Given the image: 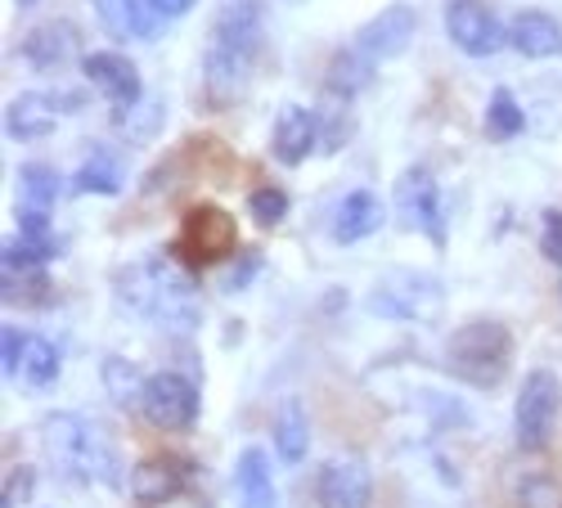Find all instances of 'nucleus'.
<instances>
[{
  "mask_svg": "<svg viewBox=\"0 0 562 508\" xmlns=\"http://www.w3.org/2000/svg\"><path fill=\"white\" fill-rule=\"evenodd\" d=\"M77 45H81L77 27H72L68 19H50V23H41V27H32V32L23 36L19 55H23L32 68L50 72V68H64V64L77 55Z\"/></svg>",
  "mask_w": 562,
  "mask_h": 508,
  "instance_id": "obj_16",
  "label": "nucleus"
},
{
  "mask_svg": "<svg viewBox=\"0 0 562 508\" xmlns=\"http://www.w3.org/2000/svg\"><path fill=\"white\" fill-rule=\"evenodd\" d=\"M19 5H36V0H19Z\"/></svg>",
  "mask_w": 562,
  "mask_h": 508,
  "instance_id": "obj_37",
  "label": "nucleus"
},
{
  "mask_svg": "<svg viewBox=\"0 0 562 508\" xmlns=\"http://www.w3.org/2000/svg\"><path fill=\"white\" fill-rule=\"evenodd\" d=\"M248 212H252V221L261 229H274L279 221L289 216V194L274 190V184H261V190H252V199H248Z\"/></svg>",
  "mask_w": 562,
  "mask_h": 508,
  "instance_id": "obj_31",
  "label": "nucleus"
},
{
  "mask_svg": "<svg viewBox=\"0 0 562 508\" xmlns=\"http://www.w3.org/2000/svg\"><path fill=\"white\" fill-rule=\"evenodd\" d=\"M274 454L284 459V469H297L302 459L311 454V419H306V409L302 400H284L274 414Z\"/></svg>",
  "mask_w": 562,
  "mask_h": 508,
  "instance_id": "obj_22",
  "label": "nucleus"
},
{
  "mask_svg": "<svg viewBox=\"0 0 562 508\" xmlns=\"http://www.w3.org/2000/svg\"><path fill=\"white\" fill-rule=\"evenodd\" d=\"M396 212H401V221L414 229V235L432 239L437 248L446 244V207H441L437 176L428 167H409L396 180Z\"/></svg>",
  "mask_w": 562,
  "mask_h": 508,
  "instance_id": "obj_9",
  "label": "nucleus"
},
{
  "mask_svg": "<svg viewBox=\"0 0 562 508\" xmlns=\"http://www.w3.org/2000/svg\"><path fill=\"white\" fill-rule=\"evenodd\" d=\"M239 248V225L221 207H194L180 225V252L190 261H225Z\"/></svg>",
  "mask_w": 562,
  "mask_h": 508,
  "instance_id": "obj_12",
  "label": "nucleus"
},
{
  "mask_svg": "<svg viewBox=\"0 0 562 508\" xmlns=\"http://www.w3.org/2000/svg\"><path fill=\"white\" fill-rule=\"evenodd\" d=\"M446 36L468 59H491L508 45V27L482 5V0H450L446 5Z\"/></svg>",
  "mask_w": 562,
  "mask_h": 508,
  "instance_id": "obj_10",
  "label": "nucleus"
},
{
  "mask_svg": "<svg viewBox=\"0 0 562 508\" xmlns=\"http://www.w3.org/2000/svg\"><path fill=\"white\" fill-rule=\"evenodd\" d=\"M81 109H86L81 90H27V95L10 100L5 131L14 140H45V135H55L59 117H72Z\"/></svg>",
  "mask_w": 562,
  "mask_h": 508,
  "instance_id": "obj_8",
  "label": "nucleus"
},
{
  "mask_svg": "<svg viewBox=\"0 0 562 508\" xmlns=\"http://www.w3.org/2000/svg\"><path fill=\"white\" fill-rule=\"evenodd\" d=\"M64 252V239L55 235H32V229H19V235L5 239V252H0V261H5V270H41L45 261H55Z\"/></svg>",
  "mask_w": 562,
  "mask_h": 508,
  "instance_id": "obj_25",
  "label": "nucleus"
},
{
  "mask_svg": "<svg viewBox=\"0 0 562 508\" xmlns=\"http://www.w3.org/2000/svg\"><path fill=\"white\" fill-rule=\"evenodd\" d=\"M508 45L522 59H553L562 55V23L544 10H522L508 23Z\"/></svg>",
  "mask_w": 562,
  "mask_h": 508,
  "instance_id": "obj_19",
  "label": "nucleus"
},
{
  "mask_svg": "<svg viewBox=\"0 0 562 508\" xmlns=\"http://www.w3.org/2000/svg\"><path fill=\"white\" fill-rule=\"evenodd\" d=\"M100 27L117 41H154L158 36V14L149 10V0H90Z\"/></svg>",
  "mask_w": 562,
  "mask_h": 508,
  "instance_id": "obj_21",
  "label": "nucleus"
},
{
  "mask_svg": "<svg viewBox=\"0 0 562 508\" xmlns=\"http://www.w3.org/2000/svg\"><path fill=\"white\" fill-rule=\"evenodd\" d=\"M113 297L122 311L139 319H158L167 329H199L203 325V293L199 280L167 252H149L113 270Z\"/></svg>",
  "mask_w": 562,
  "mask_h": 508,
  "instance_id": "obj_1",
  "label": "nucleus"
},
{
  "mask_svg": "<svg viewBox=\"0 0 562 508\" xmlns=\"http://www.w3.org/2000/svg\"><path fill=\"white\" fill-rule=\"evenodd\" d=\"M364 306L373 315H383V319H396V325H428V319H437L441 306H446V289H441L437 274L392 270L369 289Z\"/></svg>",
  "mask_w": 562,
  "mask_h": 508,
  "instance_id": "obj_5",
  "label": "nucleus"
},
{
  "mask_svg": "<svg viewBox=\"0 0 562 508\" xmlns=\"http://www.w3.org/2000/svg\"><path fill=\"white\" fill-rule=\"evenodd\" d=\"M23 338L19 329H5V342H0V369H5V379L19 374V364H23Z\"/></svg>",
  "mask_w": 562,
  "mask_h": 508,
  "instance_id": "obj_35",
  "label": "nucleus"
},
{
  "mask_svg": "<svg viewBox=\"0 0 562 508\" xmlns=\"http://www.w3.org/2000/svg\"><path fill=\"white\" fill-rule=\"evenodd\" d=\"M257 274H261V252L257 248H248V252H239V257H234V266L221 274V293H244L252 280H257Z\"/></svg>",
  "mask_w": 562,
  "mask_h": 508,
  "instance_id": "obj_33",
  "label": "nucleus"
},
{
  "mask_svg": "<svg viewBox=\"0 0 562 508\" xmlns=\"http://www.w3.org/2000/svg\"><path fill=\"white\" fill-rule=\"evenodd\" d=\"M522 131H527V113L518 109V100H513V90L499 86L486 104V135L491 140H518Z\"/></svg>",
  "mask_w": 562,
  "mask_h": 508,
  "instance_id": "obj_28",
  "label": "nucleus"
},
{
  "mask_svg": "<svg viewBox=\"0 0 562 508\" xmlns=\"http://www.w3.org/2000/svg\"><path fill=\"white\" fill-rule=\"evenodd\" d=\"M418 36V10L405 5V0H396V5L379 10L369 23L356 27V50L373 64H387V59H401L409 50V41Z\"/></svg>",
  "mask_w": 562,
  "mask_h": 508,
  "instance_id": "obj_11",
  "label": "nucleus"
},
{
  "mask_svg": "<svg viewBox=\"0 0 562 508\" xmlns=\"http://www.w3.org/2000/svg\"><path fill=\"white\" fill-rule=\"evenodd\" d=\"M32 495H36V469L14 464L5 473V486H0V508H23V504H32Z\"/></svg>",
  "mask_w": 562,
  "mask_h": 508,
  "instance_id": "obj_32",
  "label": "nucleus"
},
{
  "mask_svg": "<svg viewBox=\"0 0 562 508\" xmlns=\"http://www.w3.org/2000/svg\"><path fill=\"white\" fill-rule=\"evenodd\" d=\"M199 409H203V396H199V383L176 374V369H162V374H149L145 383V400H139V414L162 428V432H190L199 424Z\"/></svg>",
  "mask_w": 562,
  "mask_h": 508,
  "instance_id": "obj_7",
  "label": "nucleus"
},
{
  "mask_svg": "<svg viewBox=\"0 0 562 508\" xmlns=\"http://www.w3.org/2000/svg\"><path fill=\"white\" fill-rule=\"evenodd\" d=\"M315 149H319V113H315V109H302V104H289L284 113L274 117V131H270V154H274V162L302 167Z\"/></svg>",
  "mask_w": 562,
  "mask_h": 508,
  "instance_id": "obj_15",
  "label": "nucleus"
},
{
  "mask_svg": "<svg viewBox=\"0 0 562 508\" xmlns=\"http://www.w3.org/2000/svg\"><path fill=\"white\" fill-rule=\"evenodd\" d=\"M41 450L64 482L104 486V490L122 486V469H126L122 450L109 437V428L90 424L86 414H68V409L45 414L41 419Z\"/></svg>",
  "mask_w": 562,
  "mask_h": 508,
  "instance_id": "obj_2",
  "label": "nucleus"
},
{
  "mask_svg": "<svg viewBox=\"0 0 562 508\" xmlns=\"http://www.w3.org/2000/svg\"><path fill=\"white\" fill-rule=\"evenodd\" d=\"M518 508H562V482L549 473H527L518 482Z\"/></svg>",
  "mask_w": 562,
  "mask_h": 508,
  "instance_id": "obj_30",
  "label": "nucleus"
},
{
  "mask_svg": "<svg viewBox=\"0 0 562 508\" xmlns=\"http://www.w3.org/2000/svg\"><path fill=\"white\" fill-rule=\"evenodd\" d=\"M562 414V383L553 369H531L518 387V400H513V437H518L522 450H544L553 441Z\"/></svg>",
  "mask_w": 562,
  "mask_h": 508,
  "instance_id": "obj_6",
  "label": "nucleus"
},
{
  "mask_svg": "<svg viewBox=\"0 0 562 508\" xmlns=\"http://www.w3.org/2000/svg\"><path fill=\"white\" fill-rule=\"evenodd\" d=\"M81 72H86V81L95 86V90H104V100H113L117 113H131V109H139V100H145V81H139V68L126 55H117V50L86 55L81 59Z\"/></svg>",
  "mask_w": 562,
  "mask_h": 508,
  "instance_id": "obj_13",
  "label": "nucleus"
},
{
  "mask_svg": "<svg viewBox=\"0 0 562 508\" xmlns=\"http://www.w3.org/2000/svg\"><path fill=\"white\" fill-rule=\"evenodd\" d=\"M540 252H544L553 266H562V212H558V207H549V212L540 216Z\"/></svg>",
  "mask_w": 562,
  "mask_h": 508,
  "instance_id": "obj_34",
  "label": "nucleus"
},
{
  "mask_svg": "<svg viewBox=\"0 0 562 508\" xmlns=\"http://www.w3.org/2000/svg\"><path fill=\"white\" fill-rule=\"evenodd\" d=\"M149 10H154L158 19H184V14L199 10V0H149Z\"/></svg>",
  "mask_w": 562,
  "mask_h": 508,
  "instance_id": "obj_36",
  "label": "nucleus"
},
{
  "mask_svg": "<svg viewBox=\"0 0 562 508\" xmlns=\"http://www.w3.org/2000/svg\"><path fill=\"white\" fill-rule=\"evenodd\" d=\"M234 499H239V508H274L279 504L274 469H270L266 450H257V445L239 450V459H234Z\"/></svg>",
  "mask_w": 562,
  "mask_h": 508,
  "instance_id": "obj_20",
  "label": "nucleus"
},
{
  "mask_svg": "<svg viewBox=\"0 0 562 508\" xmlns=\"http://www.w3.org/2000/svg\"><path fill=\"white\" fill-rule=\"evenodd\" d=\"M446 369L463 383V387H477V392H495L508 369H513V334L504 319H468L463 329H454L446 338Z\"/></svg>",
  "mask_w": 562,
  "mask_h": 508,
  "instance_id": "obj_4",
  "label": "nucleus"
},
{
  "mask_svg": "<svg viewBox=\"0 0 562 508\" xmlns=\"http://www.w3.org/2000/svg\"><path fill=\"white\" fill-rule=\"evenodd\" d=\"M373 59H364L356 45H347V50H338L334 59H329V72H324V90H329V95L338 100V104H351L360 90L373 81Z\"/></svg>",
  "mask_w": 562,
  "mask_h": 508,
  "instance_id": "obj_23",
  "label": "nucleus"
},
{
  "mask_svg": "<svg viewBox=\"0 0 562 508\" xmlns=\"http://www.w3.org/2000/svg\"><path fill=\"white\" fill-rule=\"evenodd\" d=\"M315 499L319 508H369L373 504V473L364 459H334L324 464L319 482H315Z\"/></svg>",
  "mask_w": 562,
  "mask_h": 508,
  "instance_id": "obj_14",
  "label": "nucleus"
},
{
  "mask_svg": "<svg viewBox=\"0 0 562 508\" xmlns=\"http://www.w3.org/2000/svg\"><path fill=\"white\" fill-rule=\"evenodd\" d=\"M180 486H184V473H180L176 459L154 454V459H139V464L131 469V499H135L139 508H162V504H171V499L180 495Z\"/></svg>",
  "mask_w": 562,
  "mask_h": 508,
  "instance_id": "obj_18",
  "label": "nucleus"
},
{
  "mask_svg": "<svg viewBox=\"0 0 562 508\" xmlns=\"http://www.w3.org/2000/svg\"><path fill=\"white\" fill-rule=\"evenodd\" d=\"M122 180H126V171H122V162L113 154L90 149V158L72 171V190L77 194H104V199H113V194H122Z\"/></svg>",
  "mask_w": 562,
  "mask_h": 508,
  "instance_id": "obj_26",
  "label": "nucleus"
},
{
  "mask_svg": "<svg viewBox=\"0 0 562 508\" xmlns=\"http://www.w3.org/2000/svg\"><path fill=\"white\" fill-rule=\"evenodd\" d=\"M23 194L36 203V207H50L59 194H64V176L55 167H45V162H27L23 171Z\"/></svg>",
  "mask_w": 562,
  "mask_h": 508,
  "instance_id": "obj_29",
  "label": "nucleus"
},
{
  "mask_svg": "<svg viewBox=\"0 0 562 508\" xmlns=\"http://www.w3.org/2000/svg\"><path fill=\"white\" fill-rule=\"evenodd\" d=\"M261 36H266V19L257 0H221V10L212 19V45L203 59L216 100H234L248 86Z\"/></svg>",
  "mask_w": 562,
  "mask_h": 508,
  "instance_id": "obj_3",
  "label": "nucleus"
},
{
  "mask_svg": "<svg viewBox=\"0 0 562 508\" xmlns=\"http://www.w3.org/2000/svg\"><path fill=\"white\" fill-rule=\"evenodd\" d=\"M100 383H104V396L117 405V409H139L145 400V374L126 360V355H104L100 360Z\"/></svg>",
  "mask_w": 562,
  "mask_h": 508,
  "instance_id": "obj_24",
  "label": "nucleus"
},
{
  "mask_svg": "<svg viewBox=\"0 0 562 508\" xmlns=\"http://www.w3.org/2000/svg\"><path fill=\"white\" fill-rule=\"evenodd\" d=\"M383 221H387V207H383L379 194L351 190V194L334 207V244L351 248V244H360V239H369V235H379Z\"/></svg>",
  "mask_w": 562,
  "mask_h": 508,
  "instance_id": "obj_17",
  "label": "nucleus"
},
{
  "mask_svg": "<svg viewBox=\"0 0 562 508\" xmlns=\"http://www.w3.org/2000/svg\"><path fill=\"white\" fill-rule=\"evenodd\" d=\"M19 374L27 379V387H50L64 374L59 347L50 338H41V334H27L23 338V364H19Z\"/></svg>",
  "mask_w": 562,
  "mask_h": 508,
  "instance_id": "obj_27",
  "label": "nucleus"
}]
</instances>
